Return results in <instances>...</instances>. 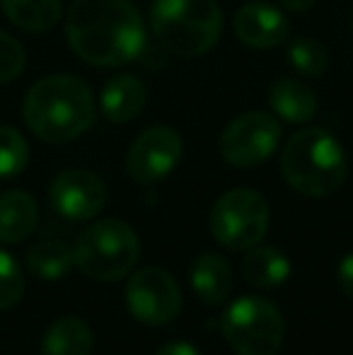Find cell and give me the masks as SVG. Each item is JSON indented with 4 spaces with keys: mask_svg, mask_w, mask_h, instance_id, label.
I'll use <instances>...</instances> for the list:
<instances>
[{
    "mask_svg": "<svg viewBox=\"0 0 353 355\" xmlns=\"http://www.w3.org/2000/svg\"><path fill=\"white\" fill-rule=\"evenodd\" d=\"M71 49L94 68H119L146 51V27L131 0H73L66 17Z\"/></svg>",
    "mask_w": 353,
    "mask_h": 355,
    "instance_id": "cell-1",
    "label": "cell"
},
{
    "mask_svg": "<svg viewBox=\"0 0 353 355\" xmlns=\"http://www.w3.org/2000/svg\"><path fill=\"white\" fill-rule=\"evenodd\" d=\"M22 116L39 141H76L92 126V89L78 75H46L27 89Z\"/></svg>",
    "mask_w": 353,
    "mask_h": 355,
    "instance_id": "cell-2",
    "label": "cell"
},
{
    "mask_svg": "<svg viewBox=\"0 0 353 355\" xmlns=\"http://www.w3.org/2000/svg\"><path fill=\"white\" fill-rule=\"evenodd\" d=\"M281 172L293 191L307 198L332 196L344 184L349 162L341 143L325 128H302L288 138Z\"/></svg>",
    "mask_w": 353,
    "mask_h": 355,
    "instance_id": "cell-3",
    "label": "cell"
},
{
    "mask_svg": "<svg viewBox=\"0 0 353 355\" xmlns=\"http://www.w3.org/2000/svg\"><path fill=\"white\" fill-rule=\"evenodd\" d=\"M153 34L162 49L182 58L211 51L223 34V10L216 0H155Z\"/></svg>",
    "mask_w": 353,
    "mask_h": 355,
    "instance_id": "cell-4",
    "label": "cell"
},
{
    "mask_svg": "<svg viewBox=\"0 0 353 355\" xmlns=\"http://www.w3.org/2000/svg\"><path fill=\"white\" fill-rule=\"evenodd\" d=\"M73 259L85 276L112 283L133 271L141 259V242L131 225L107 218L83 230L73 249Z\"/></svg>",
    "mask_w": 353,
    "mask_h": 355,
    "instance_id": "cell-5",
    "label": "cell"
},
{
    "mask_svg": "<svg viewBox=\"0 0 353 355\" xmlns=\"http://www.w3.org/2000/svg\"><path fill=\"white\" fill-rule=\"evenodd\" d=\"M286 322L271 300L247 295L223 314V336L235 355H276L281 351Z\"/></svg>",
    "mask_w": 353,
    "mask_h": 355,
    "instance_id": "cell-6",
    "label": "cell"
},
{
    "mask_svg": "<svg viewBox=\"0 0 353 355\" xmlns=\"http://www.w3.org/2000/svg\"><path fill=\"white\" fill-rule=\"evenodd\" d=\"M268 203L259 191L232 189L216 201L211 211V232L223 247L247 252L264 239L268 230Z\"/></svg>",
    "mask_w": 353,
    "mask_h": 355,
    "instance_id": "cell-7",
    "label": "cell"
},
{
    "mask_svg": "<svg viewBox=\"0 0 353 355\" xmlns=\"http://www.w3.org/2000/svg\"><path fill=\"white\" fill-rule=\"evenodd\" d=\"M281 143V123L273 114L247 112L235 116L221 133L218 150L232 167H257L276 153Z\"/></svg>",
    "mask_w": 353,
    "mask_h": 355,
    "instance_id": "cell-8",
    "label": "cell"
},
{
    "mask_svg": "<svg viewBox=\"0 0 353 355\" xmlns=\"http://www.w3.org/2000/svg\"><path fill=\"white\" fill-rule=\"evenodd\" d=\"M126 302L131 314L148 327H162L182 312V290L170 271L148 266L133 273L126 285Z\"/></svg>",
    "mask_w": 353,
    "mask_h": 355,
    "instance_id": "cell-9",
    "label": "cell"
},
{
    "mask_svg": "<svg viewBox=\"0 0 353 355\" xmlns=\"http://www.w3.org/2000/svg\"><path fill=\"white\" fill-rule=\"evenodd\" d=\"M184 153L182 136L170 126H150L128 148L126 169L138 184L162 182L179 164Z\"/></svg>",
    "mask_w": 353,
    "mask_h": 355,
    "instance_id": "cell-10",
    "label": "cell"
},
{
    "mask_svg": "<svg viewBox=\"0 0 353 355\" xmlns=\"http://www.w3.org/2000/svg\"><path fill=\"white\" fill-rule=\"evenodd\" d=\"M53 211L68 220L94 218L107 203V187L89 169H66L49 189Z\"/></svg>",
    "mask_w": 353,
    "mask_h": 355,
    "instance_id": "cell-11",
    "label": "cell"
},
{
    "mask_svg": "<svg viewBox=\"0 0 353 355\" xmlns=\"http://www.w3.org/2000/svg\"><path fill=\"white\" fill-rule=\"evenodd\" d=\"M232 29H235V37L245 46L273 49L288 39L291 22L283 15V10H278L276 5L266 3V0H252V3H245L235 12Z\"/></svg>",
    "mask_w": 353,
    "mask_h": 355,
    "instance_id": "cell-12",
    "label": "cell"
},
{
    "mask_svg": "<svg viewBox=\"0 0 353 355\" xmlns=\"http://www.w3.org/2000/svg\"><path fill=\"white\" fill-rule=\"evenodd\" d=\"M148 89L136 75H114L99 92V109L112 123H128L146 107Z\"/></svg>",
    "mask_w": 353,
    "mask_h": 355,
    "instance_id": "cell-13",
    "label": "cell"
},
{
    "mask_svg": "<svg viewBox=\"0 0 353 355\" xmlns=\"http://www.w3.org/2000/svg\"><path fill=\"white\" fill-rule=\"evenodd\" d=\"M268 104L273 116L286 123H307L317 114V94L295 78L276 80L268 89Z\"/></svg>",
    "mask_w": 353,
    "mask_h": 355,
    "instance_id": "cell-14",
    "label": "cell"
},
{
    "mask_svg": "<svg viewBox=\"0 0 353 355\" xmlns=\"http://www.w3.org/2000/svg\"><path fill=\"white\" fill-rule=\"evenodd\" d=\"M193 293L206 304H223L232 293L235 276L230 263L218 254H201L191 266Z\"/></svg>",
    "mask_w": 353,
    "mask_h": 355,
    "instance_id": "cell-15",
    "label": "cell"
},
{
    "mask_svg": "<svg viewBox=\"0 0 353 355\" xmlns=\"http://www.w3.org/2000/svg\"><path fill=\"white\" fill-rule=\"evenodd\" d=\"M37 203L27 191L12 189L0 193V242L15 244L27 239L37 225Z\"/></svg>",
    "mask_w": 353,
    "mask_h": 355,
    "instance_id": "cell-16",
    "label": "cell"
},
{
    "mask_svg": "<svg viewBox=\"0 0 353 355\" xmlns=\"http://www.w3.org/2000/svg\"><path fill=\"white\" fill-rule=\"evenodd\" d=\"M92 331L80 317H61L49 327L42 341V355H89Z\"/></svg>",
    "mask_w": 353,
    "mask_h": 355,
    "instance_id": "cell-17",
    "label": "cell"
},
{
    "mask_svg": "<svg viewBox=\"0 0 353 355\" xmlns=\"http://www.w3.org/2000/svg\"><path fill=\"white\" fill-rule=\"evenodd\" d=\"M5 17L24 32H49L61 19V0H0Z\"/></svg>",
    "mask_w": 353,
    "mask_h": 355,
    "instance_id": "cell-18",
    "label": "cell"
},
{
    "mask_svg": "<svg viewBox=\"0 0 353 355\" xmlns=\"http://www.w3.org/2000/svg\"><path fill=\"white\" fill-rule=\"evenodd\" d=\"M242 273L257 288H278L291 276V263L278 249L255 244L252 249H247Z\"/></svg>",
    "mask_w": 353,
    "mask_h": 355,
    "instance_id": "cell-19",
    "label": "cell"
},
{
    "mask_svg": "<svg viewBox=\"0 0 353 355\" xmlns=\"http://www.w3.org/2000/svg\"><path fill=\"white\" fill-rule=\"evenodd\" d=\"M27 263L34 276L44 278V281H56V278L66 276L71 271L76 259L63 242H42L29 249Z\"/></svg>",
    "mask_w": 353,
    "mask_h": 355,
    "instance_id": "cell-20",
    "label": "cell"
},
{
    "mask_svg": "<svg viewBox=\"0 0 353 355\" xmlns=\"http://www.w3.org/2000/svg\"><path fill=\"white\" fill-rule=\"evenodd\" d=\"M288 61L293 71H298L302 78H320L329 66V53L325 44L312 37H298L288 44Z\"/></svg>",
    "mask_w": 353,
    "mask_h": 355,
    "instance_id": "cell-21",
    "label": "cell"
},
{
    "mask_svg": "<svg viewBox=\"0 0 353 355\" xmlns=\"http://www.w3.org/2000/svg\"><path fill=\"white\" fill-rule=\"evenodd\" d=\"M29 162V145L22 133L0 126V179H12L24 172Z\"/></svg>",
    "mask_w": 353,
    "mask_h": 355,
    "instance_id": "cell-22",
    "label": "cell"
},
{
    "mask_svg": "<svg viewBox=\"0 0 353 355\" xmlns=\"http://www.w3.org/2000/svg\"><path fill=\"white\" fill-rule=\"evenodd\" d=\"M24 278L17 261L8 252L0 249V309H10L22 300Z\"/></svg>",
    "mask_w": 353,
    "mask_h": 355,
    "instance_id": "cell-23",
    "label": "cell"
},
{
    "mask_svg": "<svg viewBox=\"0 0 353 355\" xmlns=\"http://www.w3.org/2000/svg\"><path fill=\"white\" fill-rule=\"evenodd\" d=\"M27 66V53L22 44L10 34L0 32V85L12 83Z\"/></svg>",
    "mask_w": 353,
    "mask_h": 355,
    "instance_id": "cell-24",
    "label": "cell"
},
{
    "mask_svg": "<svg viewBox=\"0 0 353 355\" xmlns=\"http://www.w3.org/2000/svg\"><path fill=\"white\" fill-rule=\"evenodd\" d=\"M336 278H339V285H341V290H344L346 297L353 300V254L344 257V261L339 263Z\"/></svg>",
    "mask_w": 353,
    "mask_h": 355,
    "instance_id": "cell-25",
    "label": "cell"
},
{
    "mask_svg": "<svg viewBox=\"0 0 353 355\" xmlns=\"http://www.w3.org/2000/svg\"><path fill=\"white\" fill-rule=\"evenodd\" d=\"M155 355H201L191 343H184V341H172V343H165Z\"/></svg>",
    "mask_w": 353,
    "mask_h": 355,
    "instance_id": "cell-26",
    "label": "cell"
},
{
    "mask_svg": "<svg viewBox=\"0 0 353 355\" xmlns=\"http://www.w3.org/2000/svg\"><path fill=\"white\" fill-rule=\"evenodd\" d=\"M315 3L317 0H278V5L291 10V12H305V10H310Z\"/></svg>",
    "mask_w": 353,
    "mask_h": 355,
    "instance_id": "cell-27",
    "label": "cell"
}]
</instances>
